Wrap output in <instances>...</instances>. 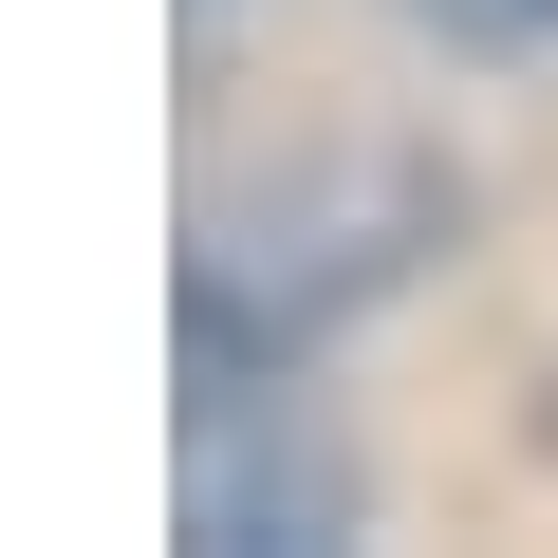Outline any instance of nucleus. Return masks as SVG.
<instances>
[{
  "mask_svg": "<svg viewBox=\"0 0 558 558\" xmlns=\"http://www.w3.org/2000/svg\"><path fill=\"white\" fill-rule=\"evenodd\" d=\"M447 242V168L428 149H317L279 186H205L186 223V336H242V354H317L354 299Z\"/></svg>",
  "mask_w": 558,
  "mask_h": 558,
  "instance_id": "obj_1",
  "label": "nucleus"
},
{
  "mask_svg": "<svg viewBox=\"0 0 558 558\" xmlns=\"http://www.w3.org/2000/svg\"><path fill=\"white\" fill-rule=\"evenodd\" d=\"M168 502H186V539H205V558L354 539V447L299 410V354L186 336V447H168Z\"/></svg>",
  "mask_w": 558,
  "mask_h": 558,
  "instance_id": "obj_2",
  "label": "nucleus"
},
{
  "mask_svg": "<svg viewBox=\"0 0 558 558\" xmlns=\"http://www.w3.org/2000/svg\"><path fill=\"white\" fill-rule=\"evenodd\" d=\"M410 20H428L447 57H539V38H558V0H410Z\"/></svg>",
  "mask_w": 558,
  "mask_h": 558,
  "instance_id": "obj_3",
  "label": "nucleus"
}]
</instances>
